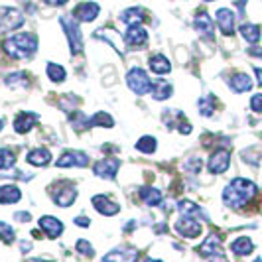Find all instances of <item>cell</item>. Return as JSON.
Here are the masks:
<instances>
[{"mask_svg":"<svg viewBox=\"0 0 262 262\" xmlns=\"http://www.w3.org/2000/svg\"><path fill=\"white\" fill-rule=\"evenodd\" d=\"M36 122H38V115H34V113H20L18 117L14 118V130L18 132V134H26V132H30L36 126Z\"/></svg>","mask_w":262,"mask_h":262,"instance_id":"cell-19","label":"cell"},{"mask_svg":"<svg viewBox=\"0 0 262 262\" xmlns=\"http://www.w3.org/2000/svg\"><path fill=\"white\" fill-rule=\"evenodd\" d=\"M126 83L136 95H146L152 93V81L146 75V71L142 67H132L126 75Z\"/></svg>","mask_w":262,"mask_h":262,"instance_id":"cell-3","label":"cell"},{"mask_svg":"<svg viewBox=\"0 0 262 262\" xmlns=\"http://www.w3.org/2000/svg\"><path fill=\"white\" fill-rule=\"evenodd\" d=\"M0 241L6 243V245H10L14 241V229L10 225L2 223V221H0Z\"/></svg>","mask_w":262,"mask_h":262,"instance_id":"cell-36","label":"cell"},{"mask_svg":"<svg viewBox=\"0 0 262 262\" xmlns=\"http://www.w3.org/2000/svg\"><path fill=\"white\" fill-rule=\"evenodd\" d=\"M229 85L235 93H247L252 89V79L247 73H235L233 77L229 79Z\"/></svg>","mask_w":262,"mask_h":262,"instance_id":"cell-24","label":"cell"},{"mask_svg":"<svg viewBox=\"0 0 262 262\" xmlns=\"http://www.w3.org/2000/svg\"><path fill=\"white\" fill-rule=\"evenodd\" d=\"M238 32H241V36L247 39L249 43H258L260 41V28L256 26V24H243V26L238 28Z\"/></svg>","mask_w":262,"mask_h":262,"instance_id":"cell-29","label":"cell"},{"mask_svg":"<svg viewBox=\"0 0 262 262\" xmlns=\"http://www.w3.org/2000/svg\"><path fill=\"white\" fill-rule=\"evenodd\" d=\"M67 0H46V4H50V6H63Z\"/></svg>","mask_w":262,"mask_h":262,"instance_id":"cell-42","label":"cell"},{"mask_svg":"<svg viewBox=\"0 0 262 262\" xmlns=\"http://www.w3.org/2000/svg\"><path fill=\"white\" fill-rule=\"evenodd\" d=\"M48 77L52 79L53 83H61V81H66V69L61 66H57V63H48Z\"/></svg>","mask_w":262,"mask_h":262,"instance_id":"cell-33","label":"cell"},{"mask_svg":"<svg viewBox=\"0 0 262 262\" xmlns=\"http://www.w3.org/2000/svg\"><path fill=\"white\" fill-rule=\"evenodd\" d=\"M215 16H217L219 30L223 32L225 36H233V34H235V20H236L235 12L229 10V8H219Z\"/></svg>","mask_w":262,"mask_h":262,"instance_id":"cell-14","label":"cell"},{"mask_svg":"<svg viewBox=\"0 0 262 262\" xmlns=\"http://www.w3.org/2000/svg\"><path fill=\"white\" fill-rule=\"evenodd\" d=\"M144 262H160V260H152V258H146Z\"/></svg>","mask_w":262,"mask_h":262,"instance_id":"cell-46","label":"cell"},{"mask_svg":"<svg viewBox=\"0 0 262 262\" xmlns=\"http://www.w3.org/2000/svg\"><path fill=\"white\" fill-rule=\"evenodd\" d=\"M20 247H22V252H28V250H32V243H28V241H22V243H20Z\"/></svg>","mask_w":262,"mask_h":262,"instance_id":"cell-43","label":"cell"},{"mask_svg":"<svg viewBox=\"0 0 262 262\" xmlns=\"http://www.w3.org/2000/svg\"><path fill=\"white\" fill-rule=\"evenodd\" d=\"M250 108H252L254 113H262V95L260 93H256V95L250 99Z\"/></svg>","mask_w":262,"mask_h":262,"instance_id":"cell-38","label":"cell"},{"mask_svg":"<svg viewBox=\"0 0 262 262\" xmlns=\"http://www.w3.org/2000/svg\"><path fill=\"white\" fill-rule=\"evenodd\" d=\"M26 162L36 166V168H41V166H48L52 162V152L46 150V148H38V150H32L26 154Z\"/></svg>","mask_w":262,"mask_h":262,"instance_id":"cell-22","label":"cell"},{"mask_svg":"<svg viewBox=\"0 0 262 262\" xmlns=\"http://www.w3.org/2000/svg\"><path fill=\"white\" fill-rule=\"evenodd\" d=\"M231 250L235 252L236 256H249L250 252L254 250V245L249 236H238L231 243Z\"/></svg>","mask_w":262,"mask_h":262,"instance_id":"cell-25","label":"cell"},{"mask_svg":"<svg viewBox=\"0 0 262 262\" xmlns=\"http://www.w3.org/2000/svg\"><path fill=\"white\" fill-rule=\"evenodd\" d=\"M173 229L180 233L185 238H195V236L201 235V223L195 221V217H182L178 223L173 225Z\"/></svg>","mask_w":262,"mask_h":262,"instance_id":"cell-10","label":"cell"},{"mask_svg":"<svg viewBox=\"0 0 262 262\" xmlns=\"http://www.w3.org/2000/svg\"><path fill=\"white\" fill-rule=\"evenodd\" d=\"M99 16V4L95 2H81L73 10V18H77L79 22H93Z\"/></svg>","mask_w":262,"mask_h":262,"instance_id":"cell-15","label":"cell"},{"mask_svg":"<svg viewBox=\"0 0 262 262\" xmlns=\"http://www.w3.org/2000/svg\"><path fill=\"white\" fill-rule=\"evenodd\" d=\"M205 2H213V0H205Z\"/></svg>","mask_w":262,"mask_h":262,"instance_id":"cell-49","label":"cell"},{"mask_svg":"<svg viewBox=\"0 0 262 262\" xmlns=\"http://www.w3.org/2000/svg\"><path fill=\"white\" fill-rule=\"evenodd\" d=\"M178 209H180V213H182L184 217H201V219H207V213L201 209L197 203L189 201V199H182V201L178 203Z\"/></svg>","mask_w":262,"mask_h":262,"instance_id":"cell-23","label":"cell"},{"mask_svg":"<svg viewBox=\"0 0 262 262\" xmlns=\"http://www.w3.org/2000/svg\"><path fill=\"white\" fill-rule=\"evenodd\" d=\"M93 207L97 209V213H101V215H106V217H111V215H117L118 211H120V205L115 203L113 199H108L105 195H95L91 199Z\"/></svg>","mask_w":262,"mask_h":262,"instance_id":"cell-16","label":"cell"},{"mask_svg":"<svg viewBox=\"0 0 262 262\" xmlns=\"http://www.w3.org/2000/svg\"><path fill=\"white\" fill-rule=\"evenodd\" d=\"M118 168H120V162H118V160H115V158H105V160H101V162H97V164L93 166V171H95V176H99V178L115 180Z\"/></svg>","mask_w":262,"mask_h":262,"instance_id":"cell-12","label":"cell"},{"mask_svg":"<svg viewBox=\"0 0 262 262\" xmlns=\"http://www.w3.org/2000/svg\"><path fill=\"white\" fill-rule=\"evenodd\" d=\"M75 225H79V227H89L91 221L87 217H75Z\"/></svg>","mask_w":262,"mask_h":262,"instance_id":"cell-40","label":"cell"},{"mask_svg":"<svg viewBox=\"0 0 262 262\" xmlns=\"http://www.w3.org/2000/svg\"><path fill=\"white\" fill-rule=\"evenodd\" d=\"M124 41L128 48H134V50H142L148 43V32L140 24H134V26H128L126 34H124Z\"/></svg>","mask_w":262,"mask_h":262,"instance_id":"cell-8","label":"cell"},{"mask_svg":"<svg viewBox=\"0 0 262 262\" xmlns=\"http://www.w3.org/2000/svg\"><path fill=\"white\" fill-rule=\"evenodd\" d=\"M59 22H61V26L66 30L69 46H71V53H73V55L81 53L83 52V36H81V30H79L77 22H75L71 16H63Z\"/></svg>","mask_w":262,"mask_h":262,"instance_id":"cell-5","label":"cell"},{"mask_svg":"<svg viewBox=\"0 0 262 262\" xmlns=\"http://www.w3.org/2000/svg\"><path fill=\"white\" fill-rule=\"evenodd\" d=\"M254 73H256V79H258V85L262 87V69L256 67V69H254Z\"/></svg>","mask_w":262,"mask_h":262,"instance_id":"cell-44","label":"cell"},{"mask_svg":"<svg viewBox=\"0 0 262 262\" xmlns=\"http://www.w3.org/2000/svg\"><path fill=\"white\" fill-rule=\"evenodd\" d=\"M193 26L195 30L207 39H213V34H215V28H213V22H211L209 14L207 12H199L193 20Z\"/></svg>","mask_w":262,"mask_h":262,"instance_id":"cell-20","label":"cell"},{"mask_svg":"<svg viewBox=\"0 0 262 262\" xmlns=\"http://www.w3.org/2000/svg\"><path fill=\"white\" fill-rule=\"evenodd\" d=\"M89 164V156L85 152L67 150L66 154L57 158V168H85Z\"/></svg>","mask_w":262,"mask_h":262,"instance_id":"cell-9","label":"cell"},{"mask_svg":"<svg viewBox=\"0 0 262 262\" xmlns=\"http://www.w3.org/2000/svg\"><path fill=\"white\" fill-rule=\"evenodd\" d=\"M75 249H77V252L85 254V256H93V254H95V249H93V247L87 243V241H85V238H79L77 245H75Z\"/></svg>","mask_w":262,"mask_h":262,"instance_id":"cell-37","label":"cell"},{"mask_svg":"<svg viewBox=\"0 0 262 262\" xmlns=\"http://www.w3.org/2000/svg\"><path fill=\"white\" fill-rule=\"evenodd\" d=\"M254 195H256V184L247 178H235L223 189L225 205L231 209H241V207L249 205Z\"/></svg>","mask_w":262,"mask_h":262,"instance_id":"cell-1","label":"cell"},{"mask_svg":"<svg viewBox=\"0 0 262 262\" xmlns=\"http://www.w3.org/2000/svg\"><path fill=\"white\" fill-rule=\"evenodd\" d=\"M39 227H41V231L50 236V238H57V236L63 233V223H61L59 219L52 217V215L41 217V219H39Z\"/></svg>","mask_w":262,"mask_h":262,"instance_id":"cell-17","label":"cell"},{"mask_svg":"<svg viewBox=\"0 0 262 262\" xmlns=\"http://www.w3.org/2000/svg\"><path fill=\"white\" fill-rule=\"evenodd\" d=\"M249 55H254V57L262 59V50H260V48H250V50H249Z\"/></svg>","mask_w":262,"mask_h":262,"instance_id":"cell-41","label":"cell"},{"mask_svg":"<svg viewBox=\"0 0 262 262\" xmlns=\"http://www.w3.org/2000/svg\"><path fill=\"white\" fill-rule=\"evenodd\" d=\"M91 122H93V126H113V124H115V122H113V117L106 115V113H97L95 117H91Z\"/></svg>","mask_w":262,"mask_h":262,"instance_id":"cell-35","label":"cell"},{"mask_svg":"<svg viewBox=\"0 0 262 262\" xmlns=\"http://www.w3.org/2000/svg\"><path fill=\"white\" fill-rule=\"evenodd\" d=\"M254 262H262V260H260V258H256V260H254Z\"/></svg>","mask_w":262,"mask_h":262,"instance_id":"cell-48","label":"cell"},{"mask_svg":"<svg viewBox=\"0 0 262 262\" xmlns=\"http://www.w3.org/2000/svg\"><path fill=\"white\" fill-rule=\"evenodd\" d=\"M75 197H77V189H75V185L71 184L59 185L57 191H53V201L59 207H69L75 201Z\"/></svg>","mask_w":262,"mask_h":262,"instance_id":"cell-13","label":"cell"},{"mask_svg":"<svg viewBox=\"0 0 262 262\" xmlns=\"http://www.w3.org/2000/svg\"><path fill=\"white\" fill-rule=\"evenodd\" d=\"M14 219H16V221H20V223H28V221L32 219V215L26 213V211H20V213H16V215H14Z\"/></svg>","mask_w":262,"mask_h":262,"instance_id":"cell-39","label":"cell"},{"mask_svg":"<svg viewBox=\"0 0 262 262\" xmlns=\"http://www.w3.org/2000/svg\"><path fill=\"white\" fill-rule=\"evenodd\" d=\"M140 256V250L136 247H118L106 252L103 256V262H136Z\"/></svg>","mask_w":262,"mask_h":262,"instance_id":"cell-7","label":"cell"},{"mask_svg":"<svg viewBox=\"0 0 262 262\" xmlns=\"http://www.w3.org/2000/svg\"><path fill=\"white\" fill-rule=\"evenodd\" d=\"M148 66L152 69V73H156V75H168L171 71V61L166 55H162V53H154L150 57Z\"/></svg>","mask_w":262,"mask_h":262,"instance_id":"cell-21","label":"cell"},{"mask_svg":"<svg viewBox=\"0 0 262 262\" xmlns=\"http://www.w3.org/2000/svg\"><path fill=\"white\" fill-rule=\"evenodd\" d=\"M14 164H16V156L10 150L0 148V170H10Z\"/></svg>","mask_w":262,"mask_h":262,"instance_id":"cell-34","label":"cell"},{"mask_svg":"<svg viewBox=\"0 0 262 262\" xmlns=\"http://www.w3.org/2000/svg\"><path fill=\"white\" fill-rule=\"evenodd\" d=\"M229 164H231V152L229 150H217L209 158L207 168H209L211 173H225L229 170Z\"/></svg>","mask_w":262,"mask_h":262,"instance_id":"cell-11","label":"cell"},{"mask_svg":"<svg viewBox=\"0 0 262 262\" xmlns=\"http://www.w3.org/2000/svg\"><path fill=\"white\" fill-rule=\"evenodd\" d=\"M28 262H46V260H41V258H34V260H28Z\"/></svg>","mask_w":262,"mask_h":262,"instance_id":"cell-45","label":"cell"},{"mask_svg":"<svg viewBox=\"0 0 262 262\" xmlns=\"http://www.w3.org/2000/svg\"><path fill=\"white\" fill-rule=\"evenodd\" d=\"M4 83L8 87H14V89H24V87H28L30 79H28V75L24 71H12V73H8L4 77Z\"/></svg>","mask_w":262,"mask_h":262,"instance_id":"cell-27","label":"cell"},{"mask_svg":"<svg viewBox=\"0 0 262 262\" xmlns=\"http://www.w3.org/2000/svg\"><path fill=\"white\" fill-rule=\"evenodd\" d=\"M199 115H203L205 118H209L213 117V113H215V97L213 95H205L203 99H199Z\"/></svg>","mask_w":262,"mask_h":262,"instance_id":"cell-31","label":"cell"},{"mask_svg":"<svg viewBox=\"0 0 262 262\" xmlns=\"http://www.w3.org/2000/svg\"><path fill=\"white\" fill-rule=\"evenodd\" d=\"M2 126H4V122H2V120H0V130H2Z\"/></svg>","mask_w":262,"mask_h":262,"instance_id":"cell-47","label":"cell"},{"mask_svg":"<svg viewBox=\"0 0 262 262\" xmlns=\"http://www.w3.org/2000/svg\"><path fill=\"white\" fill-rule=\"evenodd\" d=\"M2 48L14 59H30L38 50V39L34 34H14L2 43Z\"/></svg>","mask_w":262,"mask_h":262,"instance_id":"cell-2","label":"cell"},{"mask_svg":"<svg viewBox=\"0 0 262 262\" xmlns=\"http://www.w3.org/2000/svg\"><path fill=\"white\" fill-rule=\"evenodd\" d=\"M173 89H171V85L168 83H164V81H158L152 85V97H154V101H166V99H170Z\"/></svg>","mask_w":262,"mask_h":262,"instance_id":"cell-30","label":"cell"},{"mask_svg":"<svg viewBox=\"0 0 262 262\" xmlns=\"http://www.w3.org/2000/svg\"><path fill=\"white\" fill-rule=\"evenodd\" d=\"M20 189L16 185H2L0 187V203L2 205H10V203H18L20 201Z\"/></svg>","mask_w":262,"mask_h":262,"instance_id":"cell-26","label":"cell"},{"mask_svg":"<svg viewBox=\"0 0 262 262\" xmlns=\"http://www.w3.org/2000/svg\"><path fill=\"white\" fill-rule=\"evenodd\" d=\"M138 195L140 199L144 201L148 207H158V205H162V191L154 187V185H142L140 189H138Z\"/></svg>","mask_w":262,"mask_h":262,"instance_id":"cell-18","label":"cell"},{"mask_svg":"<svg viewBox=\"0 0 262 262\" xmlns=\"http://www.w3.org/2000/svg\"><path fill=\"white\" fill-rule=\"evenodd\" d=\"M199 252H201V256L211 258L213 262H227V258L223 256V249H221V236L217 235V233H211L199 245Z\"/></svg>","mask_w":262,"mask_h":262,"instance_id":"cell-4","label":"cell"},{"mask_svg":"<svg viewBox=\"0 0 262 262\" xmlns=\"http://www.w3.org/2000/svg\"><path fill=\"white\" fill-rule=\"evenodd\" d=\"M156 148H158V142L154 136H142L136 142V150L142 152V154H152V152H156Z\"/></svg>","mask_w":262,"mask_h":262,"instance_id":"cell-32","label":"cell"},{"mask_svg":"<svg viewBox=\"0 0 262 262\" xmlns=\"http://www.w3.org/2000/svg\"><path fill=\"white\" fill-rule=\"evenodd\" d=\"M120 20L126 24V26H134V24H140L142 20H144V10L142 8H128V10H124V12L120 14Z\"/></svg>","mask_w":262,"mask_h":262,"instance_id":"cell-28","label":"cell"},{"mask_svg":"<svg viewBox=\"0 0 262 262\" xmlns=\"http://www.w3.org/2000/svg\"><path fill=\"white\" fill-rule=\"evenodd\" d=\"M24 26V14L18 8H0V32H12Z\"/></svg>","mask_w":262,"mask_h":262,"instance_id":"cell-6","label":"cell"}]
</instances>
